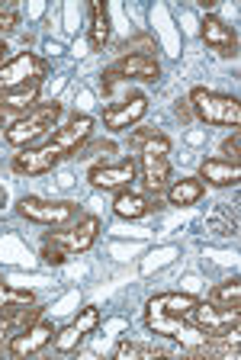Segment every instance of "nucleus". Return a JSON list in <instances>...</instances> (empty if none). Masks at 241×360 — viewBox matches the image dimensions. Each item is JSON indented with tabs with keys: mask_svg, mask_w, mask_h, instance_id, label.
Here are the masks:
<instances>
[{
	"mask_svg": "<svg viewBox=\"0 0 241 360\" xmlns=\"http://www.w3.org/2000/svg\"><path fill=\"white\" fill-rule=\"evenodd\" d=\"M136 180H138V161L132 155L116 161V165L100 161V165H93L91 171H87V184H91L93 190H113V193H119V190L132 187Z\"/></svg>",
	"mask_w": 241,
	"mask_h": 360,
	"instance_id": "9b49d317",
	"label": "nucleus"
},
{
	"mask_svg": "<svg viewBox=\"0 0 241 360\" xmlns=\"http://www.w3.org/2000/svg\"><path fill=\"white\" fill-rule=\"evenodd\" d=\"M100 238V219L97 216H87L84 212L77 222L65 225V229H55V232L46 235V245L48 248H58L65 257H74V255H84L91 251Z\"/></svg>",
	"mask_w": 241,
	"mask_h": 360,
	"instance_id": "0eeeda50",
	"label": "nucleus"
},
{
	"mask_svg": "<svg viewBox=\"0 0 241 360\" xmlns=\"http://www.w3.org/2000/svg\"><path fill=\"white\" fill-rule=\"evenodd\" d=\"M196 306V296L190 292H158L145 302V328L151 335H161L174 345H181L183 354L203 357L209 347V335L190 322V309Z\"/></svg>",
	"mask_w": 241,
	"mask_h": 360,
	"instance_id": "f03ea898",
	"label": "nucleus"
},
{
	"mask_svg": "<svg viewBox=\"0 0 241 360\" xmlns=\"http://www.w3.org/2000/svg\"><path fill=\"white\" fill-rule=\"evenodd\" d=\"M10 49H7V42H4V39H0V65H4V61H10Z\"/></svg>",
	"mask_w": 241,
	"mask_h": 360,
	"instance_id": "c85d7f7f",
	"label": "nucleus"
},
{
	"mask_svg": "<svg viewBox=\"0 0 241 360\" xmlns=\"http://www.w3.org/2000/svg\"><path fill=\"white\" fill-rule=\"evenodd\" d=\"M193 120L206 122V126H226V129H238L241 126V103L232 94H219L209 87H193L187 97Z\"/></svg>",
	"mask_w": 241,
	"mask_h": 360,
	"instance_id": "20e7f679",
	"label": "nucleus"
},
{
	"mask_svg": "<svg viewBox=\"0 0 241 360\" xmlns=\"http://www.w3.org/2000/svg\"><path fill=\"white\" fill-rule=\"evenodd\" d=\"M145 112H148V97L138 94V90H132L126 100L106 106L103 110V126L110 129V132H126V129L138 126V122L145 120Z\"/></svg>",
	"mask_w": 241,
	"mask_h": 360,
	"instance_id": "f8f14e48",
	"label": "nucleus"
},
{
	"mask_svg": "<svg viewBox=\"0 0 241 360\" xmlns=\"http://www.w3.org/2000/svg\"><path fill=\"white\" fill-rule=\"evenodd\" d=\"M13 331H16V315H4V312H0V347L7 345Z\"/></svg>",
	"mask_w": 241,
	"mask_h": 360,
	"instance_id": "bb28decb",
	"label": "nucleus"
},
{
	"mask_svg": "<svg viewBox=\"0 0 241 360\" xmlns=\"http://www.w3.org/2000/svg\"><path fill=\"white\" fill-rule=\"evenodd\" d=\"M93 116L87 112H74L65 126H58L48 135L42 145H32V148H20L10 158V171L20 174V177H42V174H52L58 165H65L68 158H77L81 148L91 142L93 135Z\"/></svg>",
	"mask_w": 241,
	"mask_h": 360,
	"instance_id": "f257e3e1",
	"label": "nucleus"
},
{
	"mask_svg": "<svg viewBox=\"0 0 241 360\" xmlns=\"http://www.w3.org/2000/svg\"><path fill=\"white\" fill-rule=\"evenodd\" d=\"M209 302L226 306V309H241V283H238V277L222 280V283L212 286V290H209Z\"/></svg>",
	"mask_w": 241,
	"mask_h": 360,
	"instance_id": "5701e85b",
	"label": "nucleus"
},
{
	"mask_svg": "<svg viewBox=\"0 0 241 360\" xmlns=\"http://www.w3.org/2000/svg\"><path fill=\"white\" fill-rule=\"evenodd\" d=\"M32 302H39L32 290H20V286H10L7 280L0 277V312H4V315H20L26 306H32Z\"/></svg>",
	"mask_w": 241,
	"mask_h": 360,
	"instance_id": "412c9836",
	"label": "nucleus"
},
{
	"mask_svg": "<svg viewBox=\"0 0 241 360\" xmlns=\"http://www.w3.org/2000/svg\"><path fill=\"white\" fill-rule=\"evenodd\" d=\"M174 116H177V120H181L183 126H187V122L193 120V110H190L187 100H177V103H174Z\"/></svg>",
	"mask_w": 241,
	"mask_h": 360,
	"instance_id": "cd10ccee",
	"label": "nucleus"
},
{
	"mask_svg": "<svg viewBox=\"0 0 241 360\" xmlns=\"http://www.w3.org/2000/svg\"><path fill=\"white\" fill-rule=\"evenodd\" d=\"M55 335H58V325H55L52 319H46V315H42V319H36L32 325L16 328L4 347H7L10 357H32V354H42L46 347H52Z\"/></svg>",
	"mask_w": 241,
	"mask_h": 360,
	"instance_id": "1a4fd4ad",
	"label": "nucleus"
},
{
	"mask_svg": "<svg viewBox=\"0 0 241 360\" xmlns=\"http://www.w3.org/2000/svg\"><path fill=\"white\" fill-rule=\"evenodd\" d=\"M48 71H52V65L42 55H36V52L13 55L10 61L0 65V94H7L13 87H23V84H32V81L42 84L48 77Z\"/></svg>",
	"mask_w": 241,
	"mask_h": 360,
	"instance_id": "6e6552de",
	"label": "nucleus"
},
{
	"mask_svg": "<svg viewBox=\"0 0 241 360\" xmlns=\"http://www.w3.org/2000/svg\"><path fill=\"white\" fill-rule=\"evenodd\" d=\"M71 325H74V328L81 331L84 338H87L91 331H97V328H100V309H97V306H84L81 312L74 315V322H71Z\"/></svg>",
	"mask_w": 241,
	"mask_h": 360,
	"instance_id": "b1692460",
	"label": "nucleus"
},
{
	"mask_svg": "<svg viewBox=\"0 0 241 360\" xmlns=\"http://www.w3.org/2000/svg\"><path fill=\"white\" fill-rule=\"evenodd\" d=\"M20 20H23L20 7H16V4H4V0H0V32H4V36L16 32V30H20Z\"/></svg>",
	"mask_w": 241,
	"mask_h": 360,
	"instance_id": "393cba45",
	"label": "nucleus"
},
{
	"mask_svg": "<svg viewBox=\"0 0 241 360\" xmlns=\"http://www.w3.org/2000/svg\"><path fill=\"white\" fill-rule=\"evenodd\" d=\"M167 202L171 206H196V202L206 196V184L200 177H181L171 180V187L164 190Z\"/></svg>",
	"mask_w": 241,
	"mask_h": 360,
	"instance_id": "aec40b11",
	"label": "nucleus"
},
{
	"mask_svg": "<svg viewBox=\"0 0 241 360\" xmlns=\"http://www.w3.org/2000/svg\"><path fill=\"white\" fill-rule=\"evenodd\" d=\"M222 158H226V161H238V158H241V132H238V129H232V135L222 142ZM238 165H241V161H238Z\"/></svg>",
	"mask_w": 241,
	"mask_h": 360,
	"instance_id": "a878e982",
	"label": "nucleus"
},
{
	"mask_svg": "<svg viewBox=\"0 0 241 360\" xmlns=\"http://www.w3.org/2000/svg\"><path fill=\"white\" fill-rule=\"evenodd\" d=\"M39 87H42V84L32 81V84H23V87H13V90H7V94H0V122L10 126V122L23 120L26 112L39 103Z\"/></svg>",
	"mask_w": 241,
	"mask_h": 360,
	"instance_id": "4468645a",
	"label": "nucleus"
},
{
	"mask_svg": "<svg viewBox=\"0 0 241 360\" xmlns=\"http://www.w3.org/2000/svg\"><path fill=\"white\" fill-rule=\"evenodd\" d=\"M116 81H138V84H158L161 81V61L155 55H122L116 65L103 71V94H113Z\"/></svg>",
	"mask_w": 241,
	"mask_h": 360,
	"instance_id": "423d86ee",
	"label": "nucleus"
},
{
	"mask_svg": "<svg viewBox=\"0 0 241 360\" xmlns=\"http://www.w3.org/2000/svg\"><path fill=\"white\" fill-rule=\"evenodd\" d=\"M161 354H164V347L145 345V341H132V338H122L119 345L113 347L116 360H151V357H161Z\"/></svg>",
	"mask_w": 241,
	"mask_h": 360,
	"instance_id": "4be33fe9",
	"label": "nucleus"
},
{
	"mask_svg": "<svg viewBox=\"0 0 241 360\" xmlns=\"http://www.w3.org/2000/svg\"><path fill=\"white\" fill-rule=\"evenodd\" d=\"M196 177L209 184V187H235L241 180V165L238 161H226V158H203Z\"/></svg>",
	"mask_w": 241,
	"mask_h": 360,
	"instance_id": "dca6fc26",
	"label": "nucleus"
},
{
	"mask_svg": "<svg viewBox=\"0 0 241 360\" xmlns=\"http://www.w3.org/2000/svg\"><path fill=\"white\" fill-rule=\"evenodd\" d=\"M16 212L26 222L48 225V229H65V225L77 222L84 216V210L71 200H42V196H23L16 202Z\"/></svg>",
	"mask_w": 241,
	"mask_h": 360,
	"instance_id": "39448f33",
	"label": "nucleus"
},
{
	"mask_svg": "<svg viewBox=\"0 0 241 360\" xmlns=\"http://www.w3.org/2000/svg\"><path fill=\"white\" fill-rule=\"evenodd\" d=\"M129 145L136 148L138 158H155V155L167 158L174 148V142L161 129H132V132H129Z\"/></svg>",
	"mask_w": 241,
	"mask_h": 360,
	"instance_id": "a211bd4d",
	"label": "nucleus"
},
{
	"mask_svg": "<svg viewBox=\"0 0 241 360\" xmlns=\"http://www.w3.org/2000/svg\"><path fill=\"white\" fill-rule=\"evenodd\" d=\"M61 120V103H36L23 120L10 122L4 129V142L13 145V148H32V145H42L52 135V129H58Z\"/></svg>",
	"mask_w": 241,
	"mask_h": 360,
	"instance_id": "7ed1b4c3",
	"label": "nucleus"
},
{
	"mask_svg": "<svg viewBox=\"0 0 241 360\" xmlns=\"http://www.w3.org/2000/svg\"><path fill=\"white\" fill-rule=\"evenodd\" d=\"M190 322L209 338L219 335H232V331H241V312L238 309H226L216 306L209 300H196V306L190 309Z\"/></svg>",
	"mask_w": 241,
	"mask_h": 360,
	"instance_id": "9d476101",
	"label": "nucleus"
},
{
	"mask_svg": "<svg viewBox=\"0 0 241 360\" xmlns=\"http://www.w3.org/2000/svg\"><path fill=\"white\" fill-rule=\"evenodd\" d=\"M200 39L209 45L212 52L222 55V58H235V55H238V32H235L228 22L219 20L216 13L200 20Z\"/></svg>",
	"mask_w": 241,
	"mask_h": 360,
	"instance_id": "ddd939ff",
	"label": "nucleus"
},
{
	"mask_svg": "<svg viewBox=\"0 0 241 360\" xmlns=\"http://www.w3.org/2000/svg\"><path fill=\"white\" fill-rule=\"evenodd\" d=\"M138 161V180L142 187L148 190V196H161L174 180V167H171V158H136Z\"/></svg>",
	"mask_w": 241,
	"mask_h": 360,
	"instance_id": "2eb2a0df",
	"label": "nucleus"
},
{
	"mask_svg": "<svg viewBox=\"0 0 241 360\" xmlns=\"http://www.w3.org/2000/svg\"><path fill=\"white\" fill-rule=\"evenodd\" d=\"M158 210V196L151 200V196L145 193H136V190H119V193L113 196V212L119 219H129V222H136V219H145L151 216V212Z\"/></svg>",
	"mask_w": 241,
	"mask_h": 360,
	"instance_id": "f3484780",
	"label": "nucleus"
},
{
	"mask_svg": "<svg viewBox=\"0 0 241 360\" xmlns=\"http://www.w3.org/2000/svg\"><path fill=\"white\" fill-rule=\"evenodd\" d=\"M4 129H7V126H4V122H0V135H4Z\"/></svg>",
	"mask_w": 241,
	"mask_h": 360,
	"instance_id": "c756f323",
	"label": "nucleus"
},
{
	"mask_svg": "<svg viewBox=\"0 0 241 360\" xmlns=\"http://www.w3.org/2000/svg\"><path fill=\"white\" fill-rule=\"evenodd\" d=\"M87 39L93 52H103V45L110 42V10L100 0H91L87 7Z\"/></svg>",
	"mask_w": 241,
	"mask_h": 360,
	"instance_id": "6ab92c4d",
	"label": "nucleus"
}]
</instances>
